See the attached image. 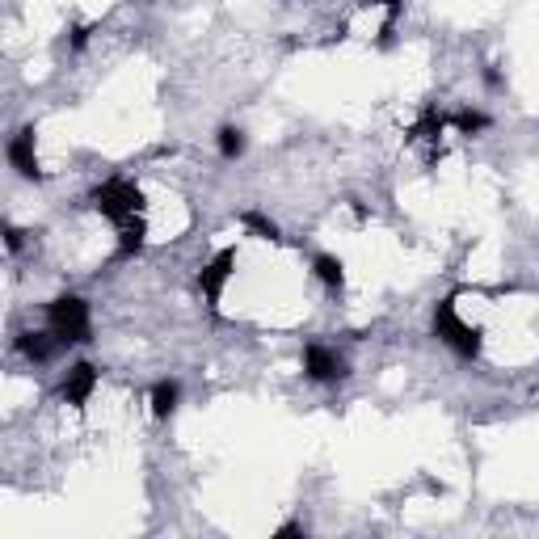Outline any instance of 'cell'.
I'll list each match as a JSON object with an SVG mask.
<instances>
[{
    "label": "cell",
    "mask_w": 539,
    "mask_h": 539,
    "mask_svg": "<svg viewBox=\"0 0 539 539\" xmlns=\"http://www.w3.org/2000/svg\"><path fill=\"white\" fill-rule=\"evenodd\" d=\"M274 535L278 539H295V535H308V527H304V523H287V527H278Z\"/></svg>",
    "instance_id": "16"
},
{
    "label": "cell",
    "mask_w": 539,
    "mask_h": 539,
    "mask_svg": "<svg viewBox=\"0 0 539 539\" xmlns=\"http://www.w3.org/2000/svg\"><path fill=\"white\" fill-rule=\"evenodd\" d=\"M434 333L451 345V350H455L459 358H476V354H481V329L459 321L455 299H443V304L434 308Z\"/></svg>",
    "instance_id": "2"
},
{
    "label": "cell",
    "mask_w": 539,
    "mask_h": 539,
    "mask_svg": "<svg viewBox=\"0 0 539 539\" xmlns=\"http://www.w3.org/2000/svg\"><path fill=\"white\" fill-rule=\"evenodd\" d=\"M85 43H89V30H85V25H81V30H76V35H72V46H76V51H81Z\"/></svg>",
    "instance_id": "18"
},
{
    "label": "cell",
    "mask_w": 539,
    "mask_h": 539,
    "mask_svg": "<svg viewBox=\"0 0 539 539\" xmlns=\"http://www.w3.org/2000/svg\"><path fill=\"white\" fill-rule=\"evenodd\" d=\"M455 126L464 131V135H476V131H484V126H489V118H484L481 110H459V115H455Z\"/></svg>",
    "instance_id": "15"
},
{
    "label": "cell",
    "mask_w": 539,
    "mask_h": 539,
    "mask_svg": "<svg viewBox=\"0 0 539 539\" xmlns=\"http://www.w3.org/2000/svg\"><path fill=\"white\" fill-rule=\"evenodd\" d=\"M9 165L22 173L25 182H38L43 173H38V156H35V126H25L17 135L9 139Z\"/></svg>",
    "instance_id": "5"
},
{
    "label": "cell",
    "mask_w": 539,
    "mask_h": 539,
    "mask_svg": "<svg viewBox=\"0 0 539 539\" xmlns=\"http://www.w3.org/2000/svg\"><path fill=\"white\" fill-rule=\"evenodd\" d=\"M144 236H148V228H144V219L131 215L118 224V257H135L139 249H144Z\"/></svg>",
    "instance_id": "9"
},
{
    "label": "cell",
    "mask_w": 539,
    "mask_h": 539,
    "mask_svg": "<svg viewBox=\"0 0 539 539\" xmlns=\"http://www.w3.org/2000/svg\"><path fill=\"white\" fill-rule=\"evenodd\" d=\"M232 270H236V249H224L215 253L207 265H203V274H198V287H203V295L211 299V308L219 304V295H224V287H228Z\"/></svg>",
    "instance_id": "4"
},
{
    "label": "cell",
    "mask_w": 539,
    "mask_h": 539,
    "mask_svg": "<svg viewBox=\"0 0 539 539\" xmlns=\"http://www.w3.org/2000/svg\"><path fill=\"white\" fill-rule=\"evenodd\" d=\"M93 211L105 219H115V224H123V219L139 215L144 211V195H139L135 182H123V177H115V182H105L93 190Z\"/></svg>",
    "instance_id": "3"
},
{
    "label": "cell",
    "mask_w": 539,
    "mask_h": 539,
    "mask_svg": "<svg viewBox=\"0 0 539 539\" xmlns=\"http://www.w3.org/2000/svg\"><path fill=\"white\" fill-rule=\"evenodd\" d=\"M93 388H97V367H93V363H76V367L68 371V379H64L59 396H64L68 404H76V409H81V404L93 396Z\"/></svg>",
    "instance_id": "7"
},
{
    "label": "cell",
    "mask_w": 539,
    "mask_h": 539,
    "mask_svg": "<svg viewBox=\"0 0 539 539\" xmlns=\"http://www.w3.org/2000/svg\"><path fill=\"white\" fill-rule=\"evenodd\" d=\"M241 224H245L249 232H257L262 241H278V228H274V224H270L265 215H257V211H245V215H241Z\"/></svg>",
    "instance_id": "14"
},
{
    "label": "cell",
    "mask_w": 539,
    "mask_h": 539,
    "mask_svg": "<svg viewBox=\"0 0 539 539\" xmlns=\"http://www.w3.org/2000/svg\"><path fill=\"white\" fill-rule=\"evenodd\" d=\"M312 270H316V278H321L329 291H342V283H345V265L337 262V257H329V253H321L316 262H312Z\"/></svg>",
    "instance_id": "10"
},
{
    "label": "cell",
    "mask_w": 539,
    "mask_h": 539,
    "mask_svg": "<svg viewBox=\"0 0 539 539\" xmlns=\"http://www.w3.org/2000/svg\"><path fill=\"white\" fill-rule=\"evenodd\" d=\"M241 152H245V131L241 126H224V131H219V156H224V161H236Z\"/></svg>",
    "instance_id": "12"
},
{
    "label": "cell",
    "mask_w": 539,
    "mask_h": 539,
    "mask_svg": "<svg viewBox=\"0 0 539 539\" xmlns=\"http://www.w3.org/2000/svg\"><path fill=\"white\" fill-rule=\"evenodd\" d=\"M177 396H182V388H177L173 379L156 384V388H152V414H156V417H169L173 409H177Z\"/></svg>",
    "instance_id": "11"
},
{
    "label": "cell",
    "mask_w": 539,
    "mask_h": 539,
    "mask_svg": "<svg viewBox=\"0 0 539 539\" xmlns=\"http://www.w3.org/2000/svg\"><path fill=\"white\" fill-rule=\"evenodd\" d=\"M59 345L64 342H59L55 333H22V337H17V350H22L30 363H51Z\"/></svg>",
    "instance_id": "8"
},
{
    "label": "cell",
    "mask_w": 539,
    "mask_h": 539,
    "mask_svg": "<svg viewBox=\"0 0 539 539\" xmlns=\"http://www.w3.org/2000/svg\"><path fill=\"white\" fill-rule=\"evenodd\" d=\"M46 321H51V333H55L64 345H76V342H89V304L81 295H59L51 308H46Z\"/></svg>",
    "instance_id": "1"
},
{
    "label": "cell",
    "mask_w": 539,
    "mask_h": 539,
    "mask_svg": "<svg viewBox=\"0 0 539 539\" xmlns=\"http://www.w3.org/2000/svg\"><path fill=\"white\" fill-rule=\"evenodd\" d=\"M22 236H25V232L5 228V245H9V253H17V249H22Z\"/></svg>",
    "instance_id": "17"
},
{
    "label": "cell",
    "mask_w": 539,
    "mask_h": 539,
    "mask_svg": "<svg viewBox=\"0 0 539 539\" xmlns=\"http://www.w3.org/2000/svg\"><path fill=\"white\" fill-rule=\"evenodd\" d=\"M304 371H308V379H316V384H333V379L345 375V363L333 350H324V345H308L304 350Z\"/></svg>",
    "instance_id": "6"
},
{
    "label": "cell",
    "mask_w": 539,
    "mask_h": 539,
    "mask_svg": "<svg viewBox=\"0 0 539 539\" xmlns=\"http://www.w3.org/2000/svg\"><path fill=\"white\" fill-rule=\"evenodd\" d=\"M443 126H447V118H443L434 105H430V110L422 115V123L414 126V135H417V139H438V135H443Z\"/></svg>",
    "instance_id": "13"
}]
</instances>
